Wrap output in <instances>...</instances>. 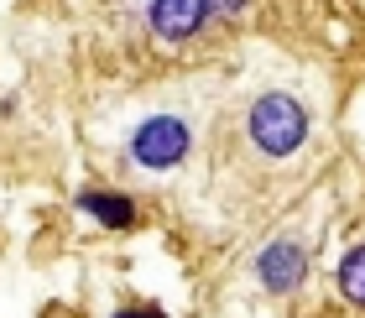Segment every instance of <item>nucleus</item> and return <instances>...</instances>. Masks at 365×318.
<instances>
[{
    "label": "nucleus",
    "instance_id": "f257e3e1",
    "mask_svg": "<svg viewBox=\"0 0 365 318\" xmlns=\"http://www.w3.org/2000/svg\"><path fill=\"white\" fill-rule=\"evenodd\" d=\"M308 130H313L308 105L292 99V94H282V89L261 94L256 105L245 110V141H251L261 157H292L297 146L308 141Z\"/></svg>",
    "mask_w": 365,
    "mask_h": 318
},
{
    "label": "nucleus",
    "instance_id": "f03ea898",
    "mask_svg": "<svg viewBox=\"0 0 365 318\" xmlns=\"http://www.w3.org/2000/svg\"><path fill=\"white\" fill-rule=\"evenodd\" d=\"M188 146H193V130L182 115H146L130 136V162L146 167V173H168L188 157Z\"/></svg>",
    "mask_w": 365,
    "mask_h": 318
},
{
    "label": "nucleus",
    "instance_id": "7ed1b4c3",
    "mask_svg": "<svg viewBox=\"0 0 365 318\" xmlns=\"http://www.w3.org/2000/svg\"><path fill=\"white\" fill-rule=\"evenodd\" d=\"M303 272H308V245H303V235H277L256 256V282L267 292H292L297 282H303Z\"/></svg>",
    "mask_w": 365,
    "mask_h": 318
},
{
    "label": "nucleus",
    "instance_id": "20e7f679",
    "mask_svg": "<svg viewBox=\"0 0 365 318\" xmlns=\"http://www.w3.org/2000/svg\"><path fill=\"white\" fill-rule=\"evenodd\" d=\"M152 31L168 42H188L198 26L209 21V0H152Z\"/></svg>",
    "mask_w": 365,
    "mask_h": 318
},
{
    "label": "nucleus",
    "instance_id": "39448f33",
    "mask_svg": "<svg viewBox=\"0 0 365 318\" xmlns=\"http://www.w3.org/2000/svg\"><path fill=\"white\" fill-rule=\"evenodd\" d=\"M78 209L84 214H94L105 230H136L141 225V209L130 204L125 193H105V188H84L78 193Z\"/></svg>",
    "mask_w": 365,
    "mask_h": 318
},
{
    "label": "nucleus",
    "instance_id": "423d86ee",
    "mask_svg": "<svg viewBox=\"0 0 365 318\" xmlns=\"http://www.w3.org/2000/svg\"><path fill=\"white\" fill-rule=\"evenodd\" d=\"M339 292L350 297L355 308H365V245H355L350 256L339 261Z\"/></svg>",
    "mask_w": 365,
    "mask_h": 318
},
{
    "label": "nucleus",
    "instance_id": "0eeeda50",
    "mask_svg": "<svg viewBox=\"0 0 365 318\" xmlns=\"http://www.w3.org/2000/svg\"><path fill=\"white\" fill-rule=\"evenodd\" d=\"M251 0H209V16H240Z\"/></svg>",
    "mask_w": 365,
    "mask_h": 318
},
{
    "label": "nucleus",
    "instance_id": "6e6552de",
    "mask_svg": "<svg viewBox=\"0 0 365 318\" xmlns=\"http://www.w3.org/2000/svg\"><path fill=\"white\" fill-rule=\"evenodd\" d=\"M115 318H168V313H162L157 303H136V308H120Z\"/></svg>",
    "mask_w": 365,
    "mask_h": 318
}]
</instances>
